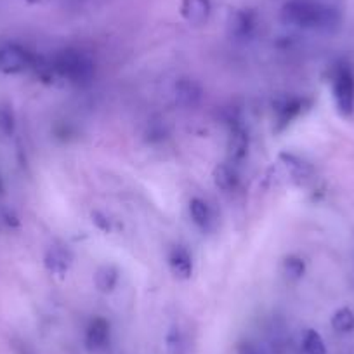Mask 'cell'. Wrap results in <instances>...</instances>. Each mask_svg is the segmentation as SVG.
<instances>
[{"label":"cell","instance_id":"6da1fadb","mask_svg":"<svg viewBox=\"0 0 354 354\" xmlns=\"http://www.w3.org/2000/svg\"><path fill=\"white\" fill-rule=\"evenodd\" d=\"M281 19L299 28L328 32L339 26L340 15L335 8L315 0H290L281 9Z\"/></svg>","mask_w":354,"mask_h":354},{"label":"cell","instance_id":"7a4b0ae2","mask_svg":"<svg viewBox=\"0 0 354 354\" xmlns=\"http://www.w3.org/2000/svg\"><path fill=\"white\" fill-rule=\"evenodd\" d=\"M54 68L61 77L71 82H87L94 73V63L84 53L75 49H64L54 59Z\"/></svg>","mask_w":354,"mask_h":354},{"label":"cell","instance_id":"3957f363","mask_svg":"<svg viewBox=\"0 0 354 354\" xmlns=\"http://www.w3.org/2000/svg\"><path fill=\"white\" fill-rule=\"evenodd\" d=\"M333 97L342 115H351L354 110V75L349 66L342 64L333 75Z\"/></svg>","mask_w":354,"mask_h":354},{"label":"cell","instance_id":"277c9868","mask_svg":"<svg viewBox=\"0 0 354 354\" xmlns=\"http://www.w3.org/2000/svg\"><path fill=\"white\" fill-rule=\"evenodd\" d=\"M32 66V54L21 46L6 44L0 47V71L8 75H16Z\"/></svg>","mask_w":354,"mask_h":354},{"label":"cell","instance_id":"5b68a950","mask_svg":"<svg viewBox=\"0 0 354 354\" xmlns=\"http://www.w3.org/2000/svg\"><path fill=\"white\" fill-rule=\"evenodd\" d=\"M108 339H110V325H108L106 319L94 318L88 323L87 332H85V344H87L88 351L103 349Z\"/></svg>","mask_w":354,"mask_h":354},{"label":"cell","instance_id":"8992f818","mask_svg":"<svg viewBox=\"0 0 354 354\" xmlns=\"http://www.w3.org/2000/svg\"><path fill=\"white\" fill-rule=\"evenodd\" d=\"M202 97V88L196 84L195 80H189V78H183L176 84V101L181 106H195L196 103Z\"/></svg>","mask_w":354,"mask_h":354},{"label":"cell","instance_id":"52a82bcc","mask_svg":"<svg viewBox=\"0 0 354 354\" xmlns=\"http://www.w3.org/2000/svg\"><path fill=\"white\" fill-rule=\"evenodd\" d=\"M210 15L209 0H185L183 2V16L193 25H200Z\"/></svg>","mask_w":354,"mask_h":354},{"label":"cell","instance_id":"ba28073f","mask_svg":"<svg viewBox=\"0 0 354 354\" xmlns=\"http://www.w3.org/2000/svg\"><path fill=\"white\" fill-rule=\"evenodd\" d=\"M170 270L174 271V274L179 278H189L193 271V262L189 257L188 252L185 248L177 247L174 248L172 254H170Z\"/></svg>","mask_w":354,"mask_h":354},{"label":"cell","instance_id":"9c48e42d","mask_svg":"<svg viewBox=\"0 0 354 354\" xmlns=\"http://www.w3.org/2000/svg\"><path fill=\"white\" fill-rule=\"evenodd\" d=\"M332 326L339 333H349L354 330V313L349 308H342L332 316Z\"/></svg>","mask_w":354,"mask_h":354},{"label":"cell","instance_id":"30bf717a","mask_svg":"<svg viewBox=\"0 0 354 354\" xmlns=\"http://www.w3.org/2000/svg\"><path fill=\"white\" fill-rule=\"evenodd\" d=\"M189 214H192V219L196 226L205 227L210 223V209L203 200L193 198L189 202Z\"/></svg>","mask_w":354,"mask_h":354},{"label":"cell","instance_id":"8fae6325","mask_svg":"<svg viewBox=\"0 0 354 354\" xmlns=\"http://www.w3.org/2000/svg\"><path fill=\"white\" fill-rule=\"evenodd\" d=\"M302 349L306 354H326L325 340L316 330H308L302 339Z\"/></svg>","mask_w":354,"mask_h":354},{"label":"cell","instance_id":"7c38bea8","mask_svg":"<svg viewBox=\"0 0 354 354\" xmlns=\"http://www.w3.org/2000/svg\"><path fill=\"white\" fill-rule=\"evenodd\" d=\"M245 151H247V136L241 129H236V131L231 134V142H230V153L234 160L243 158Z\"/></svg>","mask_w":354,"mask_h":354},{"label":"cell","instance_id":"4fadbf2b","mask_svg":"<svg viewBox=\"0 0 354 354\" xmlns=\"http://www.w3.org/2000/svg\"><path fill=\"white\" fill-rule=\"evenodd\" d=\"M216 185L223 189H231L236 185V174L227 165H221L216 170Z\"/></svg>","mask_w":354,"mask_h":354},{"label":"cell","instance_id":"5bb4252c","mask_svg":"<svg viewBox=\"0 0 354 354\" xmlns=\"http://www.w3.org/2000/svg\"><path fill=\"white\" fill-rule=\"evenodd\" d=\"M96 283L101 290H111V288L115 287V283H117V271H115L113 268H108L106 266V268L100 270V273L96 274Z\"/></svg>","mask_w":354,"mask_h":354},{"label":"cell","instance_id":"9a60e30c","mask_svg":"<svg viewBox=\"0 0 354 354\" xmlns=\"http://www.w3.org/2000/svg\"><path fill=\"white\" fill-rule=\"evenodd\" d=\"M15 131V113L9 106H0V132L11 136Z\"/></svg>","mask_w":354,"mask_h":354},{"label":"cell","instance_id":"2e32d148","mask_svg":"<svg viewBox=\"0 0 354 354\" xmlns=\"http://www.w3.org/2000/svg\"><path fill=\"white\" fill-rule=\"evenodd\" d=\"M233 28L238 35H245L248 30L252 28V18L248 12H240V15L234 16L233 19Z\"/></svg>","mask_w":354,"mask_h":354},{"label":"cell","instance_id":"e0dca14e","mask_svg":"<svg viewBox=\"0 0 354 354\" xmlns=\"http://www.w3.org/2000/svg\"><path fill=\"white\" fill-rule=\"evenodd\" d=\"M167 347H169L170 354H181L183 353V344L181 339H179V333L172 332L167 339Z\"/></svg>","mask_w":354,"mask_h":354},{"label":"cell","instance_id":"ac0fdd59","mask_svg":"<svg viewBox=\"0 0 354 354\" xmlns=\"http://www.w3.org/2000/svg\"><path fill=\"white\" fill-rule=\"evenodd\" d=\"M285 264H287L288 274H292V277H301L302 271H304V264L299 259H287Z\"/></svg>","mask_w":354,"mask_h":354},{"label":"cell","instance_id":"d6986e66","mask_svg":"<svg viewBox=\"0 0 354 354\" xmlns=\"http://www.w3.org/2000/svg\"><path fill=\"white\" fill-rule=\"evenodd\" d=\"M2 189H4V186H2V181H0V193H2Z\"/></svg>","mask_w":354,"mask_h":354}]
</instances>
